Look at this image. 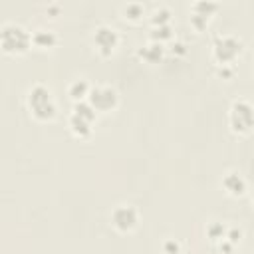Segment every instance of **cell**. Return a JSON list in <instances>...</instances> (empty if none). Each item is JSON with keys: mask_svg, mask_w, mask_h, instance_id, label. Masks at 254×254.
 <instances>
[{"mask_svg": "<svg viewBox=\"0 0 254 254\" xmlns=\"http://www.w3.org/2000/svg\"><path fill=\"white\" fill-rule=\"evenodd\" d=\"M26 103H28L32 117L38 121H52L56 117V111H58L56 99L52 95V89L44 83L30 85V89L26 93Z\"/></svg>", "mask_w": 254, "mask_h": 254, "instance_id": "obj_1", "label": "cell"}, {"mask_svg": "<svg viewBox=\"0 0 254 254\" xmlns=\"http://www.w3.org/2000/svg\"><path fill=\"white\" fill-rule=\"evenodd\" d=\"M32 32H28L22 24L4 22L0 26V48L4 54L20 56L32 48Z\"/></svg>", "mask_w": 254, "mask_h": 254, "instance_id": "obj_2", "label": "cell"}, {"mask_svg": "<svg viewBox=\"0 0 254 254\" xmlns=\"http://www.w3.org/2000/svg\"><path fill=\"white\" fill-rule=\"evenodd\" d=\"M244 42L234 34H218L212 40V58L216 65H234V60L242 54Z\"/></svg>", "mask_w": 254, "mask_h": 254, "instance_id": "obj_3", "label": "cell"}, {"mask_svg": "<svg viewBox=\"0 0 254 254\" xmlns=\"http://www.w3.org/2000/svg\"><path fill=\"white\" fill-rule=\"evenodd\" d=\"M228 123L234 133L246 135L254 129V103L248 99H236L228 111Z\"/></svg>", "mask_w": 254, "mask_h": 254, "instance_id": "obj_4", "label": "cell"}, {"mask_svg": "<svg viewBox=\"0 0 254 254\" xmlns=\"http://www.w3.org/2000/svg\"><path fill=\"white\" fill-rule=\"evenodd\" d=\"M87 101L97 113H109L119 105V95L111 85H91Z\"/></svg>", "mask_w": 254, "mask_h": 254, "instance_id": "obj_5", "label": "cell"}, {"mask_svg": "<svg viewBox=\"0 0 254 254\" xmlns=\"http://www.w3.org/2000/svg\"><path fill=\"white\" fill-rule=\"evenodd\" d=\"M111 226L119 232H131L139 226L141 214L133 204H117L109 214Z\"/></svg>", "mask_w": 254, "mask_h": 254, "instance_id": "obj_6", "label": "cell"}, {"mask_svg": "<svg viewBox=\"0 0 254 254\" xmlns=\"http://www.w3.org/2000/svg\"><path fill=\"white\" fill-rule=\"evenodd\" d=\"M93 46L103 58L111 56L119 46V32L109 24H99L93 30Z\"/></svg>", "mask_w": 254, "mask_h": 254, "instance_id": "obj_7", "label": "cell"}, {"mask_svg": "<svg viewBox=\"0 0 254 254\" xmlns=\"http://www.w3.org/2000/svg\"><path fill=\"white\" fill-rule=\"evenodd\" d=\"M137 56H139L145 64L155 65V64H159V62L165 58V46H163L161 42L149 40L147 44H143V46L137 48Z\"/></svg>", "mask_w": 254, "mask_h": 254, "instance_id": "obj_8", "label": "cell"}, {"mask_svg": "<svg viewBox=\"0 0 254 254\" xmlns=\"http://www.w3.org/2000/svg\"><path fill=\"white\" fill-rule=\"evenodd\" d=\"M220 185H222V189H224L230 196H242V194L246 192V181H244L242 175L236 173V171H228V173H224Z\"/></svg>", "mask_w": 254, "mask_h": 254, "instance_id": "obj_9", "label": "cell"}, {"mask_svg": "<svg viewBox=\"0 0 254 254\" xmlns=\"http://www.w3.org/2000/svg\"><path fill=\"white\" fill-rule=\"evenodd\" d=\"M32 44L36 48H40V50H50V48H54L58 44V34L52 28L40 26V28L32 30Z\"/></svg>", "mask_w": 254, "mask_h": 254, "instance_id": "obj_10", "label": "cell"}, {"mask_svg": "<svg viewBox=\"0 0 254 254\" xmlns=\"http://www.w3.org/2000/svg\"><path fill=\"white\" fill-rule=\"evenodd\" d=\"M89 91H91V85L85 77H75L67 83V95L69 99H73V103L77 101H87L89 97Z\"/></svg>", "mask_w": 254, "mask_h": 254, "instance_id": "obj_11", "label": "cell"}, {"mask_svg": "<svg viewBox=\"0 0 254 254\" xmlns=\"http://www.w3.org/2000/svg\"><path fill=\"white\" fill-rule=\"evenodd\" d=\"M67 127H69V131L75 135V137H79V139H85V137H89L91 135V127H93V123L89 121V119H85V117H79L77 113H69V117H67Z\"/></svg>", "mask_w": 254, "mask_h": 254, "instance_id": "obj_12", "label": "cell"}, {"mask_svg": "<svg viewBox=\"0 0 254 254\" xmlns=\"http://www.w3.org/2000/svg\"><path fill=\"white\" fill-rule=\"evenodd\" d=\"M121 14L129 22H139L145 16V6L141 2H125L121 6Z\"/></svg>", "mask_w": 254, "mask_h": 254, "instance_id": "obj_13", "label": "cell"}, {"mask_svg": "<svg viewBox=\"0 0 254 254\" xmlns=\"http://www.w3.org/2000/svg\"><path fill=\"white\" fill-rule=\"evenodd\" d=\"M216 10H218V4L208 2V0H198V2L190 4V14H200V16H206V18H210Z\"/></svg>", "mask_w": 254, "mask_h": 254, "instance_id": "obj_14", "label": "cell"}, {"mask_svg": "<svg viewBox=\"0 0 254 254\" xmlns=\"http://www.w3.org/2000/svg\"><path fill=\"white\" fill-rule=\"evenodd\" d=\"M149 20H151L153 28H155V26H167V24H171V10H169L167 6H157V8L151 12Z\"/></svg>", "mask_w": 254, "mask_h": 254, "instance_id": "obj_15", "label": "cell"}, {"mask_svg": "<svg viewBox=\"0 0 254 254\" xmlns=\"http://www.w3.org/2000/svg\"><path fill=\"white\" fill-rule=\"evenodd\" d=\"M149 38H151L153 42L165 44L167 40H173V26H171V24H167V26H155V28H151V32H149Z\"/></svg>", "mask_w": 254, "mask_h": 254, "instance_id": "obj_16", "label": "cell"}, {"mask_svg": "<svg viewBox=\"0 0 254 254\" xmlns=\"http://www.w3.org/2000/svg\"><path fill=\"white\" fill-rule=\"evenodd\" d=\"M71 111H73V113H77L79 117L89 119L91 123H93V121H95V117H97V111L91 107V103H89V101H77V103H73Z\"/></svg>", "mask_w": 254, "mask_h": 254, "instance_id": "obj_17", "label": "cell"}, {"mask_svg": "<svg viewBox=\"0 0 254 254\" xmlns=\"http://www.w3.org/2000/svg\"><path fill=\"white\" fill-rule=\"evenodd\" d=\"M226 230H228L226 224H222V222H210V224L206 226V236H208L212 242H220V240L226 238Z\"/></svg>", "mask_w": 254, "mask_h": 254, "instance_id": "obj_18", "label": "cell"}, {"mask_svg": "<svg viewBox=\"0 0 254 254\" xmlns=\"http://www.w3.org/2000/svg\"><path fill=\"white\" fill-rule=\"evenodd\" d=\"M161 248H163V254H181L183 252V246L177 238H165Z\"/></svg>", "mask_w": 254, "mask_h": 254, "instance_id": "obj_19", "label": "cell"}, {"mask_svg": "<svg viewBox=\"0 0 254 254\" xmlns=\"http://www.w3.org/2000/svg\"><path fill=\"white\" fill-rule=\"evenodd\" d=\"M208 20L210 18H206V16H200V14H190V26L194 28V30H204L206 26H208Z\"/></svg>", "mask_w": 254, "mask_h": 254, "instance_id": "obj_20", "label": "cell"}, {"mask_svg": "<svg viewBox=\"0 0 254 254\" xmlns=\"http://www.w3.org/2000/svg\"><path fill=\"white\" fill-rule=\"evenodd\" d=\"M226 238H228L232 244H238L240 238H242V230L236 228V226H228V230H226Z\"/></svg>", "mask_w": 254, "mask_h": 254, "instance_id": "obj_21", "label": "cell"}, {"mask_svg": "<svg viewBox=\"0 0 254 254\" xmlns=\"http://www.w3.org/2000/svg\"><path fill=\"white\" fill-rule=\"evenodd\" d=\"M216 73L222 79H230L234 75V65H216Z\"/></svg>", "mask_w": 254, "mask_h": 254, "instance_id": "obj_22", "label": "cell"}, {"mask_svg": "<svg viewBox=\"0 0 254 254\" xmlns=\"http://www.w3.org/2000/svg\"><path fill=\"white\" fill-rule=\"evenodd\" d=\"M234 246H236V244H232L228 238H224V240L218 242V248H220V252H224V254H230V252L234 250Z\"/></svg>", "mask_w": 254, "mask_h": 254, "instance_id": "obj_23", "label": "cell"}, {"mask_svg": "<svg viewBox=\"0 0 254 254\" xmlns=\"http://www.w3.org/2000/svg\"><path fill=\"white\" fill-rule=\"evenodd\" d=\"M173 54H181V56L187 54V46H185L183 42H175V44H173Z\"/></svg>", "mask_w": 254, "mask_h": 254, "instance_id": "obj_24", "label": "cell"}, {"mask_svg": "<svg viewBox=\"0 0 254 254\" xmlns=\"http://www.w3.org/2000/svg\"><path fill=\"white\" fill-rule=\"evenodd\" d=\"M58 12H60V4H50V6H48V14L58 16Z\"/></svg>", "mask_w": 254, "mask_h": 254, "instance_id": "obj_25", "label": "cell"}, {"mask_svg": "<svg viewBox=\"0 0 254 254\" xmlns=\"http://www.w3.org/2000/svg\"><path fill=\"white\" fill-rule=\"evenodd\" d=\"M252 200H254V194H252Z\"/></svg>", "mask_w": 254, "mask_h": 254, "instance_id": "obj_26", "label": "cell"}]
</instances>
